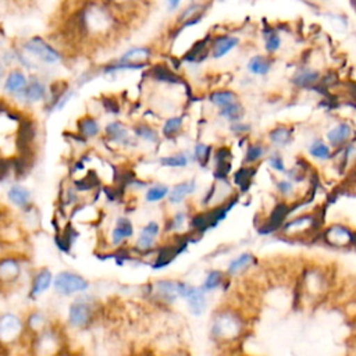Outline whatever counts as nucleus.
Instances as JSON below:
<instances>
[{
  "instance_id": "f257e3e1",
  "label": "nucleus",
  "mask_w": 356,
  "mask_h": 356,
  "mask_svg": "<svg viewBox=\"0 0 356 356\" xmlns=\"http://www.w3.org/2000/svg\"><path fill=\"white\" fill-rule=\"evenodd\" d=\"M15 56L26 67H31L32 64L54 65L63 60V53L40 36H32L24 40L21 50H18Z\"/></svg>"
},
{
  "instance_id": "f03ea898",
  "label": "nucleus",
  "mask_w": 356,
  "mask_h": 356,
  "mask_svg": "<svg viewBox=\"0 0 356 356\" xmlns=\"http://www.w3.org/2000/svg\"><path fill=\"white\" fill-rule=\"evenodd\" d=\"M242 331V323L236 313L224 310L214 314L210 335L216 341H229L236 338Z\"/></svg>"
},
{
  "instance_id": "7ed1b4c3",
  "label": "nucleus",
  "mask_w": 356,
  "mask_h": 356,
  "mask_svg": "<svg viewBox=\"0 0 356 356\" xmlns=\"http://www.w3.org/2000/svg\"><path fill=\"white\" fill-rule=\"evenodd\" d=\"M26 335L25 321L15 313L0 314V346L8 348L19 343Z\"/></svg>"
},
{
  "instance_id": "20e7f679",
  "label": "nucleus",
  "mask_w": 356,
  "mask_h": 356,
  "mask_svg": "<svg viewBox=\"0 0 356 356\" xmlns=\"http://www.w3.org/2000/svg\"><path fill=\"white\" fill-rule=\"evenodd\" d=\"M53 288L61 296H71L86 292L89 281L75 271L63 270L53 277Z\"/></svg>"
},
{
  "instance_id": "39448f33",
  "label": "nucleus",
  "mask_w": 356,
  "mask_h": 356,
  "mask_svg": "<svg viewBox=\"0 0 356 356\" xmlns=\"http://www.w3.org/2000/svg\"><path fill=\"white\" fill-rule=\"evenodd\" d=\"M321 220L318 218V213H307V214H300L292 220H285L284 224L281 225V232L284 236L289 238H300L305 235H309L312 231H316L317 222Z\"/></svg>"
},
{
  "instance_id": "423d86ee",
  "label": "nucleus",
  "mask_w": 356,
  "mask_h": 356,
  "mask_svg": "<svg viewBox=\"0 0 356 356\" xmlns=\"http://www.w3.org/2000/svg\"><path fill=\"white\" fill-rule=\"evenodd\" d=\"M61 346H63L61 334L51 325H47L44 330L33 335L31 341L32 352L39 355L58 353Z\"/></svg>"
},
{
  "instance_id": "0eeeda50",
  "label": "nucleus",
  "mask_w": 356,
  "mask_h": 356,
  "mask_svg": "<svg viewBox=\"0 0 356 356\" xmlns=\"http://www.w3.org/2000/svg\"><path fill=\"white\" fill-rule=\"evenodd\" d=\"M178 293L181 299H185L188 310L193 316H202L207 307V293L200 286H193L185 281H179Z\"/></svg>"
},
{
  "instance_id": "6e6552de",
  "label": "nucleus",
  "mask_w": 356,
  "mask_h": 356,
  "mask_svg": "<svg viewBox=\"0 0 356 356\" xmlns=\"http://www.w3.org/2000/svg\"><path fill=\"white\" fill-rule=\"evenodd\" d=\"M95 318V309L92 303L76 299L68 306V314H67V323L70 327L82 330L89 327L93 323Z\"/></svg>"
},
{
  "instance_id": "1a4fd4ad",
  "label": "nucleus",
  "mask_w": 356,
  "mask_h": 356,
  "mask_svg": "<svg viewBox=\"0 0 356 356\" xmlns=\"http://www.w3.org/2000/svg\"><path fill=\"white\" fill-rule=\"evenodd\" d=\"M325 243L334 248H350L356 245V232L342 222H335L323 231Z\"/></svg>"
},
{
  "instance_id": "9d476101",
  "label": "nucleus",
  "mask_w": 356,
  "mask_h": 356,
  "mask_svg": "<svg viewBox=\"0 0 356 356\" xmlns=\"http://www.w3.org/2000/svg\"><path fill=\"white\" fill-rule=\"evenodd\" d=\"M160 231H161V227L154 220L147 221L140 228V231L138 234V238L135 241V245H134V250L138 253V256L139 254L143 256V254H147V253L154 250L157 239L160 236Z\"/></svg>"
},
{
  "instance_id": "9b49d317",
  "label": "nucleus",
  "mask_w": 356,
  "mask_h": 356,
  "mask_svg": "<svg viewBox=\"0 0 356 356\" xmlns=\"http://www.w3.org/2000/svg\"><path fill=\"white\" fill-rule=\"evenodd\" d=\"M179 280H157L150 284V296L163 303V305H174L179 299L178 293Z\"/></svg>"
},
{
  "instance_id": "f8f14e48",
  "label": "nucleus",
  "mask_w": 356,
  "mask_h": 356,
  "mask_svg": "<svg viewBox=\"0 0 356 356\" xmlns=\"http://www.w3.org/2000/svg\"><path fill=\"white\" fill-rule=\"evenodd\" d=\"M104 138L108 143L122 147H134L138 145L134 134L120 121H111L104 127Z\"/></svg>"
},
{
  "instance_id": "ddd939ff",
  "label": "nucleus",
  "mask_w": 356,
  "mask_h": 356,
  "mask_svg": "<svg viewBox=\"0 0 356 356\" xmlns=\"http://www.w3.org/2000/svg\"><path fill=\"white\" fill-rule=\"evenodd\" d=\"M22 275L21 260L15 256L0 257V288H7L19 281Z\"/></svg>"
},
{
  "instance_id": "4468645a",
  "label": "nucleus",
  "mask_w": 356,
  "mask_h": 356,
  "mask_svg": "<svg viewBox=\"0 0 356 356\" xmlns=\"http://www.w3.org/2000/svg\"><path fill=\"white\" fill-rule=\"evenodd\" d=\"M355 136V128L349 121H339L325 132V140L332 147H341L349 142H352Z\"/></svg>"
},
{
  "instance_id": "2eb2a0df",
  "label": "nucleus",
  "mask_w": 356,
  "mask_h": 356,
  "mask_svg": "<svg viewBox=\"0 0 356 356\" xmlns=\"http://www.w3.org/2000/svg\"><path fill=\"white\" fill-rule=\"evenodd\" d=\"M241 43V39L235 35L224 33L213 38L210 40V56L214 60H220L229 54L235 47H238Z\"/></svg>"
},
{
  "instance_id": "dca6fc26",
  "label": "nucleus",
  "mask_w": 356,
  "mask_h": 356,
  "mask_svg": "<svg viewBox=\"0 0 356 356\" xmlns=\"http://www.w3.org/2000/svg\"><path fill=\"white\" fill-rule=\"evenodd\" d=\"M321 81V72L309 65H302L292 74L291 82L298 89H313Z\"/></svg>"
},
{
  "instance_id": "f3484780",
  "label": "nucleus",
  "mask_w": 356,
  "mask_h": 356,
  "mask_svg": "<svg viewBox=\"0 0 356 356\" xmlns=\"http://www.w3.org/2000/svg\"><path fill=\"white\" fill-rule=\"evenodd\" d=\"M197 189V181L196 178H191L188 181H182L175 184L172 188H170V192L167 195V202L171 206H179L188 199L191 195H193Z\"/></svg>"
},
{
  "instance_id": "a211bd4d",
  "label": "nucleus",
  "mask_w": 356,
  "mask_h": 356,
  "mask_svg": "<svg viewBox=\"0 0 356 356\" xmlns=\"http://www.w3.org/2000/svg\"><path fill=\"white\" fill-rule=\"evenodd\" d=\"M53 277L54 275L51 274V271L46 267L36 270L31 280V286H29V293H28L29 298L36 299L42 293H44L53 285Z\"/></svg>"
},
{
  "instance_id": "6ab92c4d",
  "label": "nucleus",
  "mask_w": 356,
  "mask_h": 356,
  "mask_svg": "<svg viewBox=\"0 0 356 356\" xmlns=\"http://www.w3.org/2000/svg\"><path fill=\"white\" fill-rule=\"evenodd\" d=\"M134 225L129 218L118 217L114 222L113 229L110 231V245L114 248H120L125 241L134 236Z\"/></svg>"
},
{
  "instance_id": "aec40b11",
  "label": "nucleus",
  "mask_w": 356,
  "mask_h": 356,
  "mask_svg": "<svg viewBox=\"0 0 356 356\" xmlns=\"http://www.w3.org/2000/svg\"><path fill=\"white\" fill-rule=\"evenodd\" d=\"M152 58V49L147 46H135L124 51L117 61L124 63V64H135V65H142L146 67L149 60Z\"/></svg>"
},
{
  "instance_id": "412c9836",
  "label": "nucleus",
  "mask_w": 356,
  "mask_h": 356,
  "mask_svg": "<svg viewBox=\"0 0 356 356\" xmlns=\"http://www.w3.org/2000/svg\"><path fill=\"white\" fill-rule=\"evenodd\" d=\"M28 83V78L22 70H11L3 83V89L10 96H19Z\"/></svg>"
},
{
  "instance_id": "4be33fe9",
  "label": "nucleus",
  "mask_w": 356,
  "mask_h": 356,
  "mask_svg": "<svg viewBox=\"0 0 356 356\" xmlns=\"http://www.w3.org/2000/svg\"><path fill=\"white\" fill-rule=\"evenodd\" d=\"M19 96H22L26 103H38L46 99L47 88L42 79H39L38 76H32L31 79H28V83Z\"/></svg>"
},
{
  "instance_id": "5701e85b",
  "label": "nucleus",
  "mask_w": 356,
  "mask_h": 356,
  "mask_svg": "<svg viewBox=\"0 0 356 356\" xmlns=\"http://www.w3.org/2000/svg\"><path fill=\"white\" fill-rule=\"evenodd\" d=\"M273 68V60L264 54H254L246 61V71L254 76H266Z\"/></svg>"
},
{
  "instance_id": "b1692460",
  "label": "nucleus",
  "mask_w": 356,
  "mask_h": 356,
  "mask_svg": "<svg viewBox=\"0 0 356 356\" xmlns=\"http://www.w3.org/2000/svg\"><path fill=\"white\" fill-rule=\"evenodd\" d=\"M267 139L271 146L280 149L288 146L293 139V128L288 125H277L268 131Z\"/></svg>"
},
{
  "instance_id": "393cba45",
  "label": "nucleus",
  "mask_w": 356,
  "mask_h": 356,
  "mask_svg": "<svg viewBox=\"0 0 356 356\" xmlns=\"http://www.w3.org/2000/svg\"><path fill=\"white\" fill-rule=\"evenodd\" d=\"M192 161H195L192 152H178L159 159V164L165 168H186Z\"/></svg>"
},
{
  "instance_id": "a878e982",
  "label": "nucleus",
  "mask_w": 356,
  "mask_h": 356,
  "mask_svg": "<svg viewBox=\"0 0 356 356\" xmlns=\"http://www.w3.org/2000/svg\"><path fill=\"white\" fill-rule=\"evenodd\" d=\"M76 134L79 136H82L85 140L93 139V138L99 136L100 125L95 117L86 114L76 121Z\"/></svg>"
},
{
  "instance_id": "bb28decb",
  "label": "nucleus",
  "mask_w": 356,
  "mask_h": 356,
  "mask_svg": "<svg viewBox=\"0 0 356 356\" xmlns=\"http://www.w3.org/2000/svg\"><path fill=\"white\" fill-rule=\"evenodd\" d=\"M256 261L254 256L250 253V252H243L241 254H238L236 257H234L228 266H227V270H225V274L228 277H235V275H239L241 273H243L246 268H249L253 263Z\"/></svg>"
},
{
  "instance_id": "cd10ccee",
  "label": "nucleus",
  "mask_w": 356,
  "mask_h": 356,
  "mask_svg": "<svg viewBox=\"0 0 356 356\" xmlns=\"http://www.w3.org/2000/svg\"><path fill=\"white\" fill-rule=\"evenodd\" d=\"M307 153L318 161H327L332 156V147L327 143V140L314 138L307 145Z\"/></svg>"
},
{
  "instance_id": "c85d7f7f",
  "label": "nucleus",
  "mask_w": 356,
  "mask_h": 356,
  "mask_svg": "<svg viewBox=\"0 0 356 356\" xmlns=\"http://www.w3.org/2000/svg\"><path fill=\"white\" fill-rule=\"evenodd\" d=\"M132 134L136 139H140L146 143L150 145H156L160 140V134L157 132V129L150 125L149 122H138L132 127Z\"/></svg>"
},
{
  "instance_id": "c756f323",
  "label": "nucleus",
  "mask_w": 356,
  "mask_h": 356,
  "mask_svg": "<svg viewBox=\"0 0 356 356\" xmlns=\"http://www.w3.org/2000/svg\"><path fill=\"white\" fill-rule=\"evenodd\" d=\"M7 197H8V200H10L14 206H17V207H19V209H25V207H28V206L32 204L29 189H26V188L22 186V185H18V184L10 186V189H8V192H7Z\"/></svg>"
},
{
  "instance_id": "7c9ffc66",
  "label": "nucleus",
  "mask_w": 356,
  "mask_h": 356,
  "mask_svg": "<svg viewBox=\"0 0 356 356\" xmlns=\"http://www.w3.org/2000/svg\"><path fill=\"white\" fill-rule=\"evenodd\" d=\"M268 153V149L264 143L261 142H250L248 143L246 149H245V154H243V163L246 165H253L256 163H259L260 160H263Z\"/></svg>"
},
{
  "instance_id": "2f4dec72",
  "label": "nucleus",
  "mask_w": 356,
  "mask_h": 356,
  "mask_svg": "<svg viewBox=\"0 0 356 356\" xmlns=\"http://www.w3.org/2000/svg\"><path fill=\"white\" fill-rule=\"evenodd\" d=\"M207 100L216 108H221V107H225V106L239 100V97H238L236 92H234L231 89H220V90H213L207 96Z\"/></svg>"
},
{
  "instance_id": "473e14b6",
  "label": "nucleus",
  "mask_w": 356,
  "mask_h": 356,
  "mask_svg": "<svg viewBox=\"0 0 356 356\" xmlns=\"http://www.w3.org/2000/svg\"><path fill=\"white\" fill-rule=\"evenodd\" d=\"M264 50L268 56L275 54L282 46V38L275 28H264L261 32Z\"/></svg>"
},
{
  "instance_id": "72a5a7b5",
  "label": "nucleus",
  "mask_w": 356,
  "mask_h": 356,
  "mask_svg": "<svg viewBox=\"0 0 356 356\" xmlns=\"http://www.w3.org/2000/svg\"><path fill=\"white\" fill-rule=\"evenodd\" d=\"M218 117L222 118L227 122H234V121H239L243 120L245 117V107L242 106V103L239 100L218 108Z\"/></svg>"
},
{
  "instance_id": "f704fd0d",
  "label": "nucleus",
  "mask_w": 356,
  "mask_h": 356,
  "mask_svg": "<svg viewBox=\"0 0 356 356\" xmlns=\"http://www.w3.org/2000/svg\"><path fill=\"white\" fill-rule=\"evenodd\" d=\"M184 115H171L168 117L161 127V136L167 139H174L175 136L179 135L182 127H184Z\"/></svg>"
},
{
  "instance_id": "c9c22d12",
  "label": "nucleus",
  "mask_w": 356,
  "mask_h": 356,
  "mask_svg": "<svg viewBox=\"0 0 356 356\" xmlns=\"http://www.w3.org/2000/svg\"><path fill=\"white\" fill-rule=\"evenodd\" d=\"M47 320H46V316L39 312V310H35L32 312L28 318L25 320V328L28 331L29 335H36L38 332H40L42 330H44L47 327Z\"/></svg>"
},
{
  "instance_id": "e433bc0d",
  "label": "nucleus",
  "mask_w": 356,
  "mask_h": 356,
  "mask_svg": "<svg viewBox=\"0 0 356 356\" xmlns=\"http://www.w3.org/2000/svg\"><path fill=\"white\" fill-rule=\"evenodd\" d=\"M225 280H227V278H225V274H224L222 271H220V270H210V271L206 274V277H204V280H203L200 288H202L206 293H210V292H213L214 289L220 288V286L224 284Z\"/></svg>"
},
{
  "instance_id": "4c0bfd02",
  "label": "nucleus",
  "mask_w": 356,
  "mask_h": 356,
  "mask_svg": "<svg viewBox=\"0 0 356 356\" xmlns=\"http://www.w3.org/2000/svg\"><path fill=\"white\" fill-rule=\"evenodd\" d=\"M168 192H170V186L165 184L149 185L145 192V200L147 203H159V202L167 199Z\"/></svg>"
},
{
  "instance_id": "58836bf2",
  "label": "nucleus",
  "mask_w": 356,
  "mask_h": 356,
  "mask_svg": "<svg viewBox=\"0 0 356 356\" xmlns=\"http://www.w3.org/2000/svg\"><path fill=\"white\" fill-rule=\"evenodd\" d=\"M211 150H213L211 146L207 143H203V142L195 143L193 149H192L195 163H197L199 165H202L204 168L211 159Z\"/></svg>"
},
{
  "instance_id": "ea45409f",
  "label": "nucleus",
  "mask_w": 356,
  "mask_h": 356,
  "mask_svg": "<svg viewBox=\"0 0 356 356\" xmlns=\"http://www.w3.org/2000/svg\"><path fill=\"white\" fill-rule=\"evenodd\" d=\"M188 222V213L185 210L175 211L165 222V232H178Z\"/></svg>"
},
{
  "instance_id": "a19ab883",
  "label": "nucleus",
  "mask_w": 356,
  "mask_h": 356,
  "mask_svg": "<svg viewBox=\"0 0 356 356\" xmlns=\"http://www.w3.org/2000/svg\"><path fill=\"white\" fill-rule=\"evenodd\" d=\"M253 175H254V168H253V165L242 167V168H239V170L235 172L234 181H235V184H236L242 191H245V189L250 185Z\"/></svg>"
},
{
  "instance_id": "79ce46f5",
  "label": "nucleus",
  "mask_w": 356,
  "mask_h": 356,
  "mask_svg": "<svg viewBox=\"0 0 356 356\" xmlns=\"http://www.w3.org/2000/svg\"><path fill=\"white\" fill-rule=\"evenodd\" d=\"M266 161H267V165H268L273 171L280 172V174H285V171H286L285 160H284L282 154H281L278 150H273V152L267 153Z\"/></svg>"
},
{
  "instance_id": "37998d69",
  "label": "nucleus",
  "mask_w": 356,
  "mask_h": 356,
  "mask_svg": "<svg viewBox=\"0 0 356 356\" xmlns=\"http://www.w3.org/2000/svg\"><path fill=\"white\" fill-rule=\"evenodd\" d=\"M275 191L277 193L284 199H291L295 195V182H292L289 178H281L275 181Z\"/></svg>"
},
{
  "instance_id": "c03bdc74",
  "label": "nucleus",
  "mask_w": 356,
  "mask_h": 356,
  "mask_svg": "<svg viewBox=\"0 0 356 356\" xmlns=\"http://www.w3.org/2000/svg\"><path fill=\"white\" fill-rule=\"evenodd\" d=\"M104 1H106V3L117 13V15L121 18L124 13L132 11V10L136 7V4H138L139 0H104Z\"/></svg>"
},
{
  "instance_id": "a18cd8bd",
  "label": "nucleus",
  "mask_w": 356,
  "mask_h": 356,
  "mask_svg": "<svg viewBox=\"0 0 356 356\" xmlns=\"http://www.w3.org/2000/svg\"><path fill=\"white\" fill-rule=\"evenodd\" d=\"M229 131L234 135H248L252 131V124L245 122L243 120L229 122Z\"/></svg>"
},
{
  "instance_id": "49530a36",
  "label": "nucleus",
  "mask_w": 356,
  "mask_h": 356,
  "mask_svg": "<svg viewBox=\"0 0 356 356\" xmlns=\"http://www.w3.org/2000/svg\"><path fill=\"white\" fill-rule=\"evenodd\" d=\"M102 103H103V107H104V110H106L107 113H114V114H117L118 110H120V106H118L117 100L113 99V97H103V99H102Z\"/></svg>"
},
{
  "instance_id": "de8ad7c7",
  "label": "nucleus",
  "mask_w": 356,
  "mask_h": 356,
  "mask_svg": "<svg viewBox=\"0 0 356 356\" xmlns=\"http://www.w3.org/2000/svg\"><path fill=\"white\" fill-rule=\"evenodd\" d=\"M181 3H182V0H165L168 11H175L177 8H179Z\"/></svg>"
},
{
  "instance_id": "09e8293b",
  "label": "nucleus",
  "mask_w": 356,
  "mask_h": 356,
  "mask_svg": "<svg viewBox=\"0 0 356 356\" xmlns=\"http://www.w3.org/2000/svg\"><path fill=\"white\" fill-rule=\"evenodd\" d=\"M3 74H4V68H3V64L0 63V79L3 78Z\"/></svg>"
},
{
  "instance_id": "8fccbe9b",
  "label": "nucleus",
  "mask_w": 356,
  "mask_h": 356,
  "mask_svg": "<svg viewBox=\"0 0 356 356\" xmlns=\"http://www.w3.org/2000/svg\"><path fill=\"white\" fill-rule=\"evenodd\" d=\"M0 108H3V106H1V104H0Z\"/></svg>"
}]
</instances>
